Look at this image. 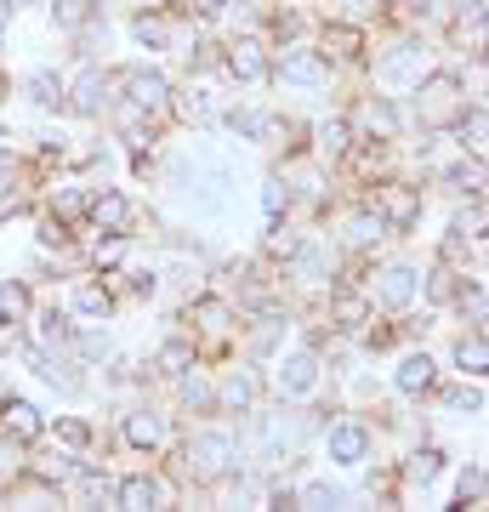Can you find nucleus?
<instances>
[{
    "label": "nucleus",
    "instance_id": "nucleus-4",
    "mask_svg": "<svg viewBox=\"0 0 489 512\" xmlns=\"http://www.w3.org/2000/svg\"><path fill=\"white\" fill-rule=\"evenodd\" d=\"M410 92H416V114H404V120H416L421 131H450L467 114V103H478V97H467V80L455 69H427Z\"/></svg>",
    "mask_w": 489,
    "mask_h": 512
},
{
    "label": "nucleus",
    "instance_id": "nucleus-7",
    "mask_svg": "<svg viewBox=\"0 0 489 512\" xmlns=\"http://www.w3.org/2000/svg\"><path fill=\"white\" fill-rule=\"evenodd\" d=\"M336 63H330L313 40H279V52H268V80L279 86H302V92H325Z\"/></svg>",
    "mask_w": 489,
    "mask_h": 512
},
{
    "label": "nucleus",
    "instance_id": "nucleus-30",
    "mask_svg": "<svg viewBox=\"0 0 489 512\" xmlns=\"http://www.w3.org/2000/svg\"><path fill=\"white\" fill-rule=\"evenodd\" d=\"M438 188H444V194H455V200H484V160H478V154L450 160L444 171H438Z\"/></svg>",
    "mask_w": 489,
    "mask_h": 512
},
{
    "label": "nucleus",
    "instance_id": "nucleus-2",
    "mask_svg": "<svg viewBox=\"0 0 489 512\" xmlns=\"http://www.w3.org/2000/svg\"><path fill=\"white\" fill-rule=\"evenodd\" d=\"M251 444H256V461H262V473H279V467H296V461L308 456L313 444V421L308 410H296V404H279V410H251Z\"/></svg>",
    "mask_w": 489,
    "mask_h": 512
},
{
    "label": "nucleus",
    "instance_id": "nucleus-21",
    "mask_svg": "<svg viewBox=\"0 0 489 512\" xmlns=\"http://www.w3.org/2000/svg\"><path fill=\"white\" fill-rule=\"evenodd\" d=\"M336 239H342V251L364 256V251H376L381 239H393V234H387V222L376 217V205H370V200H353V205L342 211V234H336Z\"/></svg>",
    "mask_w": 489,
    "mask_h": 512
},
{
    "label": "nucleus",
    "instance_id": "nucleus-40",
    "mask_svg": "<svg viewBox=\"0 0 489 512\" xmlns=\"http://www.w3.org/2000/svg\"><path fill=\"white\" fill-rule=\"evenodd\" d=\"M353 336H359V348H364V353H393V348L404 342V330L393 325V319H376V313H370V319H364Z\"/></svg>",
    "mask_w": 489,
    "mask_h": 512
},
{
    "label": "nucleus",
    "instance_id": "nucleus-25",
    "mask_svg": "<svg viewBox=\"0 0 489 512\" xmlns=\"http://www.w3.org/2000/svg\"><path fill=\"white\" fill-rule=\"evenodd\" d=\"M433 387H438V359L427 348H410L393 370V393L399 399H433Z\"/></svg>",
    "mask_w": 489,
    "mask_h": 512
},
{
    "label": "nucleus",
    "instance_id": "nucleus-31",
    "mask_svg": "<svg viewBox=\"0 0 489 512\" xmlns=\"http://www.w3.org/2000/svg\"><path fill=\"white\" fill-rule=\"evenodd\" d=\"M29 313H35V285L18 279V274H6L0 279V325L29 330Z\"/></svg>",
    "mask_w": 489,
    "mask_h": 512
},
{
    "label": "nucleus",
    "instance_id": "nucleus-44",
    "mask_svg": "<svg viewBox=\"0 0 489 512\" xmlns=\"http://www.w3.org/2000/svg\"><path fill=\"white\" fill-rule=\"evenodd\" d=\"M290 211H296L290 177L285 171H268V177H262V217H290Z\"/></svg>",
    "mask_w": 489,
    "mask_h": 512
},
{
    "label": "nucleus",
    "instance_id": "nucleus-38",
    "mask_svg": "<svg viewBox=\"0 0 489 512\" xmlns=\"http://www.w3.org/2000/svg\"><path fill=\"white\" fill-rule=\"evenodd\" d=\"M23 97H29L35 109H46V114H63V74H57V69H35L29 80H23Z\"/></svg>",
    "mask_w": 489,
    "mask_h": 512
},
{
    "label": "nucleus",
    "instance_id": "nucleus-41",
    "mask_svg": "<svg viewBox=\"0 0 489 512\" xmlns=\"http://www.w3.org/2000/svg\"><path fill=\"white\" fill-rule=\"evenodd\" d=\"M103 18L91 0H52V29H63V35H80V29H91V23Z\"/></svg>",
    "mask_w": 489,
    "mask_h": 512
},
{
    "label": "nucleus",
    "instance_id": "nucleus-45",
    "mask_svg": "<svg viewBox=\"0 0 489 512\" xmlns=\"http://www.w3.org/2000/svg\"><path fill=\"white\" fill-rule=\"evenodd\" d=\"M353 495L342 484H330V478H308V484H296V507H347Z\"/></svg>",
    "mask_w": 489,
    "mask_h": 512
},
{
    "label": "nucleus",
    "instance_id": "nucleus-19",
    "mask_svg": "<svg viewBox=\"0 0 489 512\" xmlns=\"http://www.w3.org/2000/svg\"><path fill=\"white\" fill-rule=\"evenodd\" d=\"M171 478L165 473H126V478H114V507H126V512H154V507H171Z\"/></svg>",
    "mask_w": 489,
    "mask_h": 512
},
{
    "label": "nucleus",
    "instance_id": "nucleus-6",
    "mask_svg": "<svg viewBox=\"0 0 489 512\" xmlns=\"http://www.w3.org/2000/svg\"><path fill=\"white\" fill-rule=\"evenodd\" d=\"M427 69H433V52L421 46L416 29H404L393 46H381V52L370 57V80H376L381 92H410Z\"/></svg>",
    "mask_w": 489,
    "mask_h": 512
},
{
    "label": "nucleus",
    "instance_id": "nucleus-32",
    "mask_svg": "<svg viewBox=\"0 0 489 512\" xmlns=\"http://www.w3.org/2000/svg\"><path fill=\"white\" fill-rule=\"evenodd\" d=\"M69 353H74L86 370H103V365L114 359V336H109V330H97V319H91V325H74Z\"/></svg>",
    "mask_w": 489,
    "mask_h": 512
},
{
    "label": "nucleus",
    "instance_id": "nucleus-39",
    "mask_svg": "<svg viewBox=\"0 0 489 512\" xmlns=\"http://www.w3.org/2000/svg\"><path fill=\"white\" fill-rule=\"evenodd\" d=\"M86 200H91L86 183H57L52 194H46V211L63 217V222H86Z\"/></svg>",
    "mask_w": 489,
    "mask_h": 512
},
{
    "label": "nucleus",
    "instance_id": "nucleus-47",
    "mask_svg": "<svg viewBox=\"0 0 489 512\" xmlns=\"http://www.w3.org/2000/svg\"><path fill=\"white\" fill-rule=\"evenodd\" d=\"M182 12H188V18H200V23H217L222 12H228V0H177Z\"/></svg>",
    "mask_w": 489,
    "mask_h": 512
},
{
    "label": "nucleus",
    "instance_id": "nucleus-16",
    "mask_svg": "<svg viewBox=\"0 0 489 512\" xmlns=\"http://www.w3.org/2000/svg\"><path fill=\"white\" fill-rule=\"evenodd\" d=\"M222 80L234 86H262L268 80V35H234L222 46Z\"/></svg>",
    "mask_w": 489,
    "mask_h": 512
},
{
    "label": "nucleus",
    "instance_id": "nucleus-14",
    "mask_svg": "<svg viewBox=\"0 0 489 512\" xmlns=\"http://www.w3.org/2000/svg\"><path fill=\"white\" fill-rule=\"evenodd\" d=\"M370 450H376V427H370L364 416H342V421H330V427H325L330 467H364Z\"/></svg>",
    "mask_w": 489,
    "mask_h": 512
},
{
    "label": "nucleus",
    "instance_id": "nucleus-49",
    "mask_svg": "<svg viewBox=\"0 0 489 512\" xmlns=\"http://www.w3.org/2000/svg\"><path fill=\"white\" fill-rule=\"evenodd\" d=\"M12 18H18V6H12V0H0V29H12Z\"/></svg>",
    "mask_w": 489,
    "mask_h": 512
},
{
    "label": "nucleus",
    "instance_id": "nucleus-23",
    "mask_svg": "<svg viewBox=\"0 0 489 512\" xmlns=\"http://www.w3.org/2000/svg\"><path fill=\"white\" fill-rule=\"evenodd\" d=\"M330 63H364L370 52V29L364 23H342V18H325L319 23V40H313Z\"/></svg>",
    "mask_w": 489,
    "mask_h": 512
},
{
    "label": "nucleus",
    "instance_id": "nucleus-18",
    "mask_svg": "<svg viewBox=\"0 0 489 512\" xmlns=\"http://www.w3.org/2000/svg\"><path fill=\"white\" fill-rule=\"evenodd\" d=\"M120 439H126L137 456H160V450H171V416L154 410V404H131L126 421H120Z\"/></svg>",
    "mask_w": 489,
    "mask_h": 512
},
{
    "label": "nucleus",
    "instance_id": "nucleus-37",
    "mask_svg": "<svg viewBox=\"0 0 489 512\" xmlns=\"http://www.w3.org/2000/svg\"><path fill=\"white\" fill-rule=\"evenodd\" d=\"M148 365L160 370V376H182L188 365H200V348H194V336H165Z\"/></svg>",
    "mask_w": 489,
    "mask_h": 512
},
{
    "label": "nucleus",
    "instance_id": "nucleus-8",
    "mask_svg": "<svg viewBox=\"0 0 489 512\" xmlns=\"http://www.w3.org/2000/svg\"><path fill=\"white\" fill-rule=\"evenodd\" d=\"M364 200L376 205V217L387 222V234H416L421 217H427V188L421 183H404L399 171L381 177V183L364 188Z\"/></svg>",
    "mask_w": 489,
    "mask_h": 512
},
{
    "label": "nucleus",
    "instance_id": "nucleus-20",
    "mask_svg": "<svg viewBox=\"0 0 489 512\" xmlns=\"http://www.w3.org/2000/svg\"><path fill=\"white\" fill-rule=\"evenodd\" d=\"M262 404V376L256 365H234L217 376V416H251Z\"/></svg>",
    "mask_w": 489,
    "mask_h": 512
},
{
    "label": "nucleus",
    "instance_id": "nucleus-46",
    "mask_svg": "<svg viewBox=\"0 0 489 512\" xmlns=\"http://www.w3.org/2000/svg\"><path fill=\"white\" fill-rule=\"evenodd\" d=\"M325 18H342V23H370L381 18V0H325Z\"/></svg>",
    "mask_w": 489,
    "mask_h": 512
},
{
    "label": "nucleus",
    "instance_id": "nucleus-15",
    "mask_svg": "<svg viewBox=\"0 0 489 512\" xmlns=\"http://www.w3.org/2000/svg\"><path fill=\"white\" fill-rule=\"evenodd\" d=\"M347 120H353V131H359V137H376V143H399L404 137V126H410V120H404V109H399V97H359V103H353V109H347Z\"/></svg>",
    "mask_w": 489,
    "mask_h": 512
},
{
    "label": "nucleus",
    "instance_id": "nucleus-27",
    "mask_svg": "<svg viewBox=\"0 0 489 512\" xmlns=\"http://www.w3.org/2000/svg\"><path fill=\"white\" fill-rule=\"evenodd\" d=\"M444 467H450V461H444V450H438V444H416L404 461H393L399 490H433L438 478H444Z\"/></svg>",
    "mask_w": 489,
    "mask_h": 512
},
{
    "label": "nucleus",
    "instance_id": "nucleus-43",
    "mask_svg": "<svg viewBox=\"0 0 489 512\" xmlns=\"http://www.w3.org/2000/svg\"><path fill=\"white\" fill-rule=\"evenodd\" d=\"M23 473H29V444H18V439L0 433V501H6V490H12Z\"/></svg>",
    "mask_w": 489,
    "mask_h": 512
},
{
    "label": "nucleus",
    "instance_id": "nucleus-22",
    "mask_svg": "<svg viewBox=\"0 0 489 512\" xmlns=\"http://www.w3.org/2000/svg\"><path fill=\"white\" fill-rule=\"evenodd\" d=\"M114 302H120V296L109 291V279H103V274H74L69 279V296H63V308H69L74 319H97V325L114 313Z\"/></svg>",
    "mask_w": 489,
    "mask_h": 512
},
{
    "label": "nucleus",
    "instance_id": "nucleus-26",
    "mask_svg": "<svg viewBox=\"0 0 489 512\" xmlns=\"http://www.w3.org/2000/svg\"><path fill=\"white\" fill-rule=\"evenodd\" d=\"M217 120H222L228 131H234L239 143H262V148H273V143H279V131L290 137V126L279 120V114H268V109H222Z\"/></svg>",
    "mask_w": 489,
    "mask_h": 512
},
{
    "label": "nucleus",
    "instance_id": "nucleus-34",
    "mask_svg": "<svg viewBox=\"0 0 489 512\" xmlns=\"http://www.w3.org/2000/svg\"><path fill=\"white\" fill-rule=\"evenodd\" d=\"M46 439H57V450H69V456H91L97 427L86 416H57V421H46Z\"/></svg>",
    "mask_w": 489,
    "mask_h": 512
},
{
    "label": "nucleus",
    "instance_id": "nucleus-5",
    "mask_svg": "<svg viewBox=\"0 0 489 512\" xmlns=\"http://www.w3.org/2000/svg\"><path fill=\"white\" fill-rule=\"evenodd\" d=\"M182 319H188V336H194V348H200V359L211 353H228V342H234V330H245L239 325V313H234V302L222 291H200V296H188L182 302Z\"/></svg>",
    "mask_w": 489,
    "mask_h": 512
},
{
    "label": "nucleus",
    "instance_id": "nucleus-17",
    "mask_svg": "<svg viewBox=\"0 0 489 512\" xmlns=\"http://www.w3.org/2000/svg\"><path fill=\"white\" fill-rule=\"evenodd\" d=\"M86 228L91 234H131L137 228V200H131L126 188H91Z\"/></svg>",
    "mask_w": 489,
    "mask_h": 512
},
{
    "label": "nucleus",
    "instance_id": "nucleus-33",
    "mask_svg": "<svg viewBox=\"0 0 489 512\" xmlns=\"http://www.w3.org/2000/svg\"><path fill=\"white\" fill-rule=\"evenodd\" d=\"M450 359H455V376H478V382H484V376H489V336L467 325L461 336H455Z\"/></svg>",
    "mask_w": 489,
    "mask_h": 512
},
{
    "label": "nucleus",
    "instance_id": "nucleus-12",
    "mask_svg": "<svg viewBox=\"0 0 489 512\" xmlns=\"http://www.w3.org/2000/svg\"><path fill=\"white\" fill-rule=\"evenodd\" d=\"M137 52H182V40L200 35V18H188L182 6H165V12H137L126 23Z\"/></svg>",
    "mask_w": 489,
    "mask_h": 512
},
{
    "label": "nucleus",
    "instance_id": "nucleus-1",
    "mask_svg": "<svg viewBox=\"0 0 489 512\" xmlns=\"http://www.w3.org/2000/svg\"><path fill=\"white\" fill-rule=\"evenodd\" d=\"M165 188L177 194L188 211H194V222H217L234 211V165L222 160V154H211V148H194V154H177L171 160V171H165Z\"/></svg>",
    "mask_w": 489,
    "mask_h": 512
},
{
    "label": "nucleus",
    "instance_id": "nucleus-24",
    "mask_svg": "<svg viewBox=\"0 0 489 512\" xmlns=\"http://www.w3.org/2000/svg\"><path fill=\"white\" fill-rule=\"evenodd\" d=\"M359 143V131H353V120L347 114H325V120H313L308 126V154L325 165H342V154Z\"/></svg>",
    "mask_w": 489,
    "mask_h": 512
},
{
    "label": "nucleus",
    "instance_id": "nucleus-13",
    "mask_svg": "<svg viewBox=\"0 0 489 512\" xmlns=\"http://www.w3.org/2000/svg\"><path fill=\"white\" fill-rule=\"evenodd\" d=\"M114 103V74L97 69V63H80L74 80H63V109L80 114V120H97V114H109Z\"/></svg>",
    "mask_w": 489,
    "mask_h": 512
},
{
    "label": "nucleus",
    "instance_id": "nucleus-42",
    "mask_svg": "<svg viewBox=\"0 0 489 512\" xmlns=\"http://www.w3.org/2000/svg\"><path fill=\"white\" fill-rule=\"evenodd\" d=\"M484 501H489L484 461H467V467H461V478H455V507H484Z\"/></svg>",
    "mask_w": 489,
    "mask_h": 512
},
{
    "label": "nucleus",
    "instance_id": "nucleus-28",
    "mask_svg": "<svg viewBox=\"0 0 489 512\" xmlns=\"http://www.w3.org/2000/svg\"><path fill=\"white\" fill-rule=\"evenodd\" d=\"M0 433H6V439H18V444H40V439H46V416H40V404L6 393V399H0Z\"/></svg>",
    "mask_w": 489,
    "mask_h": 512
},
{
    "label": "nucleus",
    "instance_id": "nucleus-9",
    "mask_svg": "<svg viewBox=\"0 0 489 512\" xmlns=\"http://www.w3.org/2000/svg\"><path fill=\"white\" fill-rule=\"evenodd\" d=\"M273 393H279V404H308L325 393V353H313L308 342L302 348H290L273 359Z\"/></svg>",
    "mask_w": 489,
    "mask_h": 512
},
{
    "label": "nucleus",
    "instance_id": "nucleus-36",
    "mask_svg": "<svg viewBox=\"0 0 489 512\" xmlns=\"http://www.w3.org/2000/svg\"><path fill=\"white\" fill-rule=\"evenodd\" d=\"M131 256V234H91L86 239V268L91 274H114Z\"/></svg>",
    "mask_w": 489,
    "mask_h": 512
},
{
    "label": "nucleus",
    "instance_id": "nucleus-35",
    "mask_svg": "<svg viewBox=\"0 0 489 512\" xmlns=\"http://www.w3.org/2000/svg\"><path fill=\"white\" fill-rule=\"evenodd\" d=\"M433 393H438V404H444L450 416H484V382H478V376L444 382V387H433Z\"/></svg>",
    "mask_w": 489,
    "mask_h": 512
},
{
    "label": "nucleus",
    "instance_id": "nucleus-3",
    "mask_svg": "<svg viewBox=\"0 0 489 512\" xmlns=\"http://www.w3.org/2000/svg\"><path fill=\"white\" fill-rule=\"evenodd\" d=\"M177 473L194 484V490H222L228 478L239 473V439L228 427H200L177 444Z\"/></svg>",
    "mask_w": 489,
    "mask_h": 512
},
{
    "label": "nucleus",
    "instance_id": "nucleus-29",
    "mask_svg": "<svg viewBox=\"0 0 489 512\" xmlns=\"http://www.w3.org/2000/svg\"><path fill=\"white\" fill-rule=\"evenodd\" d=\"M29 325H35V348H46V353H69V342H74V313L57 302V308H35L29 313Z\"/></svg>",
    "mask_w": 489,
    "mask_h": 512
},
{
    "label": "nucleus",
    "instance_id": "nucleus-10",
    "mask_svg": "<svg viewBox=\"0 0 489 512\" xmlns=\"http://www.w3.org/2000/svg\"><path fill=\"white\" fill-rule=\"evenodd\" d=\"M109 74H114V103H131L148 120H165V103H171L165 69H154V63H126V69H109Z\"/></svg>",
    "mask_w": 489,
    "mask_h": 512
},
{
    "label": "nucleus",
    "instance_id": "nucleus-48",
    "mask_svg": "<svg viewBox=\"0 0 489 512\" xmlns=\"http://www.w3.org/2000/svg\"><path fill=\"white\" fill-rule=\"evenodd\" d=\"M12 177H18V154L12 143H0V188H12Z\"/></svg>",
    "mask_w": 489,
    "mask_h": 512
},
{
    "label": "nucleus",
    "instance_id": "nucleus-11",
    "mask_svg": "<svg viewBox=\"0 0 489 512\" xmlns=\"http://www.w3.org/2000/svg\"><path fill=\"white\" fill-rule=\"evenodd\" d=\"M359 291L381 313H410L421 302V268H410V262H376L370 268V285H359Z\"/></svg>",
    "mask_w": 489,
    "mask_h": 512
}]
</instances>
